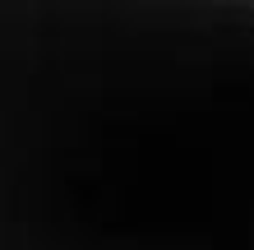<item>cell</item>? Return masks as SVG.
I'll use <instances>...</instances> for the list:
<instances>
[]
</instances>
